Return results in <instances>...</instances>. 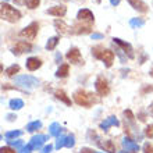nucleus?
Wrapping results in <instances>:
<instances>
[{
    "mask_svg": "<svg viewBox=\"0 0 153 153\" xmlns=\"http://www.w3.org/2000/svg\"><path fill=\"white\" fill-rule=\"evenodd\" d=\"M76 18L78 21H82V22H89V24H92L93 21H95V17H93L92 11L88 10V8H81L78 14H76Z\"/></svg>",
    "mask_w": 153,
    "mask_h": 153,
    "instance_id": "9",
    "label": "nucleus"
},
{
    "mask_svg": "<svg viewBox=\"0 0 153 153\" xmlns=\"http://www.w3.org/2000/svg\"><path fill=\"white\" fill-rule=\"evenodd\" d=\"M118 153H131V152H125V150H123V152H118Z\"/></svg>",
    "mask_w": 153,
    "mask_h": 153,
    "instance_id": "45",
    "label": "nucleus"
},
{
    "mask_svg": "<svg viewBox=\"0 0 153 153\" xmlns=\"http://www.w3.org/2000/svg\"><path fill=\"white\" fill-rule=\"evenodd\" d=\"M39 3H40V0H27V6L29 8H36L39 6Z\"/></svg>",
    "mask_w": 153,
    "mask_h": 153,
    "instance_id": "33",
    "label": "nucleus"
},
{
    "mask_svg": "<svg viewBox=\"0 0 153 153\" xmlns=\"http://www.w3.org/2000/svg\"><path fill=\"white\" fill-rule=\"evenodd\" d=\"M79 153H96L93 149H89V148H82V149L79 150Z\"/></svg>",
    "mask_w": 153,
    "mask_h": 153,
    "instance_id": "39",
    "label": "nucleus"
},
{
    "mask_svg": "<svg viewBox=\"0 0 153 153\" xmlns=\"http://www.w3.org/2000/svg\"><path fill=\"white\" fill-rule=\"evenodd\" d=\"M129 25L132 28H141V27L145 25V21H143V18H132V20L129 21Z\"/></svg>",
    "mask_w": 153,
    "mask_h": 153,
    "instance_id": "26",
    "label": "nucleus"
},
{
    "mask_svg": "<svg viewBox=\"0 0 153 153\" xmlns=\"http://www.w3.org/2000/svg\"><path fill=\"white\" fill-rule=\"evenodd\" d=\"M1 1H3V3H7V0H1Z\"/></svg>",
    "mask_w": 153,
    "mask_h": 153,
    "instance_id": "47",
    "label": "nucleus"
},
{
    "mask_svg": "<svg viewBox=\"0 0 153 153\" xmlns=\"http://www.w3.org/2000/svg\"><path fill=\"white\" fill-rule=\"evenodd\" d=\"M143 153H153V145L152 143L146 142L145 145H143Z\"/></svg>",
    "mask_w": 153,
    "mask_h": 153,
    "instance_id": "35",
    "label": "nucleus"
},
{
    "mask_svg": "<svg viewBox=\"0 0 153 153\" xmlns=\"http://www.w3.org/2000/svg\"><path fill=\"white\" fill-rule=\"evenodd\" d=\"M46 13L50 14V16H54V17H64L65 13H67V7H65V6H54V7L49 8Z\"/></svg>",
    "mask_w": 153,
    "mask_h": 153,
    "instance_id": "15",
    "label": "nucleus"
},
{
    "mask_svg": "<svg viewBox=\"0 0 153 153\" xmlns=\"http://www.w3.org/2000/svg\"><path fill=\"white\" fill-rule=\"evenodd\" d=\"M92 52L96 59H100V60L105 61L106 67H111V64H113V61H114V53L111 52V50H109V49H102L100 46H97V48L93 49Z\"/></svg>",
    "mask_w": 153,
    "mask_h": 153,
    "instance_id": "2",
    "label": "nucleus"
},
{
    "mask_svg": "<svg viewBox=\"0 0 153 153\" xmlns=\"http://www.w3.org/2000/svg\"><path fill=\"white\" fill-rule=\"evenodd\" d=\"M0 16L4 21L8 22H17L21 18V13L17 8L11 7L8 3H1L0 6Z\"/></svg>",
    "mask_w": 153,
    "mask_h": 153,
    "instance_id": "1",
    "label": "nucleus"
},
{
    "mask_svg": "<svg viewBox=\"0 0 153 153\" xmlns=\"http://www.w3.org/2000/svg\"><path fill=\"white\" fill-rule=\"evenodd\" d=\"M21 135V131H10V132L6 134V138H7L8 141H11V139H16Z\"/></svg>",
    "mask_w": 153,
    "mask_h": 153,
    "instance_id": "30",
    "label": "nucleus"
},
{
    "mask_svg": "<svg viewBox=\"0 0 153 153\" xmlns=\"http://www.w3.org/2000/svg\"><path fill=\"white\" fill-rule=\"evenodd\" d=\"M114 125L117 127V125H120V123H118V120H117L114 116H110V117H107L105 121L100 123V128L103 129V131H107L110 127H114Z\"/></svg>",
    "mask_w": 153,
    "mask_h": 153,
    "instance_id": "16",
    "label": "nucleus"
},
{
    "mask_svg": "<svg viewBox=\"0 0 153 153\" xmlns=\"http://www.w3.org/2000/svg\"><path fill=\"white\" fill-rule=\"evenodd\" d=\"M16 84L20 85L21 88L33 89L39 85V81L32 75H18V76H16Z\"/></svg>",
    "mask_w": 153,
    "mask_h": 153,
    "instance_id": "4",
    "label": "nucleus"
},
{
    "mask_svg": "<svg viewBox=\"0 0 153 153\" xmlns=\"http://www.w3.org/2000/svg\"><path fill=\"white\" fill-rule=\"evenodd\" d=\"M70 73V65L68 64H61L59 67V70L56 71V76L57 78H65Z\"/></svg>",
    "mask_w": 153,
    "mask_h": 153,
    "instance_id": "21",
    "label": "nucleus"
},
{
    "mask_svg": "<svg viewBox=\"0 0 153 153\" xmlns=\"http://www.w3.org/2000/svg\"><path fill=\"white\" fill-rule=\"evenodd\" d=\"M8 143H10V146H13V148H16L18 152H20L22 148H24V142L20 141V139H11V141H8Z\"/></svg>",
    "mask_w": 153,
    "mask_h": 153,
    "instance_id": "27",
    "label": "nucleus"
},
{
    "mask_svg": "<svg viewBox=\"0 0 153 153\" xmlns=\"http://www.w3.org/2000/svg\"><path fill=\"white\" fill-rule=\"evenodd\" d=\"M40 127H42V123H40V121H32V123H29V124L27 125V131H28V132H33V131L39 129Z\"/></svg>",
    "mask_w": 153,
    "mask_h": 153,
    "instance_id": "25",
    "label": "nucleus"
},
{
    "mask_svg": "<svg viewBox=\"0 0 153 153\" xmlns=\"http://www.w3.org/2000/svg\"><path fill=\"white\" fill-rule=\"evenodd\" d=\"M20 71V65L18 64H13V65H10L7 70H6V74H7L8 76H14L17 73Z\"/></svg>",
    "mask_w": 153,
    "mask_h": 153,
    "instance_id": "28",
    "label": "nucleus"
},
{
    "mask_svg": "<svg viewBox=\"0 0 153 153\" xmlns=\"http://www.w3.org/2000/svg\"><path fill=\"white\" fill-rule=\"evenodd\" d=\"M38 31H39V24L38 22H31L28 27H25L20 32V36L24 38V39H28V40H33L36 38Z\"/></svg>",
    "mask_w": 153,
    "mask_h": 153,
    "instance_id": "5",
    "label": "nucleus"
},
{
    "mask_svg": "<svg viewBox=\"0 0 153 153\" xmlns=\"http://www.w3.org/2000/svg\"><path fill=\"white\" fill-rule=\"evenodd\" d=\"M150 75H152V76H153V68H152V71H150Z\"/></svg>",
    "mask_w": 153,
    "mask_h": 153,
    "instance_id": "46",
    "label": "nucleus"
},
{
    "mask_svg": "<svg viewBox=\"0 0 153 153\" xmlns=\"http://www.w3.org/2000/svg\"><path fill=\"white\" fill-rule=\"evenodd\" d=\"M128 3L131 4V7L138 10L139 13H146L148 11V4L142 0H128Z\"/></svg>",
    "mask_w": 153,
    "mask_h": 153,
    "instance_id": "17",
    "label": "nucleus"
},
{
    "mask_svg": "<svg viewBox=\"0 0 153 153\" xmlns=\"http://www.w3.org/2000/svg\"><path fill=\"white\" fill-rule=\"evenodd\" d=\"M7 118H8V121H13L14 118H17V117H16V116H13V114H8Z\"/></svg>",
    "mask_w": 153,
    "mask_h": 153,
    "instance_id": "43",
    "label": "nucleus"
},
{
    "mask_svg": "<svg viewBox=\"0 0 153 153\" xmlns=\"http://www.w3.org/2000/svg\"><path fill=\"white\" fill-rule=\"evenodd\" d=\"M54 95H56V97L59 99V100H61L63 103H65L67 106H71V99H70V97L65 95L64 91H61V89H57L56 92H54Z\"/></svg>",
    "mask_w": 153,
    "mask_h": 153,
    "instance_id": "20",
    "label": "nucleus"
},
{
    "mask_svg": "<svg viewBox=\"0 0 153 153\" xmlns=\"http://www.w3.org/2000/svg\"><path fill=\"white\" fill-rule=\"evenodd\" d=\"M54 27H56L57 32L60 33V35H70L71 32H74L73 29L70 28L68 25L65 24L64 21H61V20H56V21H54Z\"/></svg>",
    "mask_w": 153,
    "mask_h": 153,
    "instance_id": "13",
    "label": "nucleus"
},
{
    "mask_svg": "<svg viewBox=\"0 0 153 153\" xmlns=\"http://www.w3.org/2000/svg\"><path fill=\"white\" fill-rule=\"evenodd\" d=\"M56 61H57V63H60V61H61V54H59V53L56 54Z\"/></svg>",
    "mask_w": 153,
    "mask_h": 153,
    "instance_id": "44",
    "label": "nucleus"
},
{
    "mask_svg": "<svg viewBox=\"0 0 153 153\" xmlns=\"http://www.w3.org/2000/svg\"><path fill=\"white\" fill-rule=\"evenodd\" d=\"M53 149V146L52 145H48V146H45L43 149H42V153H50Z\"/></svg>",
    "mask_w": 153,
    "mask_h": 153,
    "instance_id": "38",
    "label": "nucleus"
},
{
    "mask_svg": "<svg viewBox=\"0 0 153 153\" xmlns=\"http://www.w3.org/2000/svg\"><path fill=\"white\" fill-rule=\"evenodd\" d=\"M121 0H110V3H111V6H118L120 4Z\"/></svg>",
    "mask_w": 153,
    "mask_h": 153,
    "instance_id": "42",
    "label": "nucleus"
},
{
    "mask_svg": "<svg viewBox=\"0 0 153 153\" xmlns=\"http://www.w3.org/2000/svg\"><path fill=\"white\" fill-rule=\"evenodd\" d=\"M124 116H125V120H128L131 124H134V121H135V116L132 114L131 110H124Z\"/></svg>",
    "mask_w": 153,
    "mask_h": 153,
    "instance_id": "31",
    "label": "nucleus"
},
{
    "mask_svg": "<svg viewBox=\"0 0 153 153\" xmlns=\"http://www.w3.org/2000/svg\"><path fill=\"white\" fill-rule=\"evenodd\" d=\"M31 150H32V148H31L29 145H27V146H24V148L20 150V153H31Z\"/></svg>",
    "mask_w": 153,
    "mask_h": 153,
    "instance_id": "37",
    "label": "nucleus"
},
{
    "mask_svg": "<svg viewBox=\"0 0 153 153\" xmlns=\"http://www.w3.org/2000/svg\"><path fill=\"white\" fill-rule=\"evenodd\" d=\"M74 32L78 33V35H84V33H89L92 31V25L89 22H82V21H78L75 25H74Z\"/></svg>",
    "mask_w": 153,
    "mask_h": 153,
    "instance_id": "11",
    "label": "nucleus"
},
{
    "mask_svg": "<svg viewBox=\"0 0 153 153\" xmlns=\"http://www.w3.org/2000/svg\"><path fill=\"white\" fill-rule=\"evenodd\" d=\"M74 100L76 102V105L79 106H84V107H91V106L95 103V99H93V95L92 93H88L79 89L74 93Z\"/></svg>",
    "mask_w": 153,
    "mask_h": 153,
    "instance_id": "3",
    "label": "nucleus"
},
{
    "mask_svg": "<svg viewBox=\"0 0 153 153\" xmlns=\"http://www.w3.org/2000/svg\"><path fill=\"white\" fill-rule=\"evenodd\" d=\"M46 139H48L46 135H35V137H32V139L29 141L28 145L31 146L32 149H39V148H42V145H43L45 142H46Z\"/></svg>",
    "mask_w": 153,
    "mask_h": 153,
    "instance_id": "14",
    "label": "nucleus"
},
{
    "mask_svg": "<svg viewBox=\"0 0 153 153\" xmlns=\"http://www.w3.org/2000/svg\"><path fill=\"white\" fill-rule=\"evenodd\" d=\"M0 152L1 153H16V150L13 149V148H10V146H3V148L0 149Z\"/></svg>",
    "mask_w": 153,
    "mask_h": 153,
    "instance_id": "36",
    "label": "nucleus"
},
{
    "mask_svg": "<svg viewBox=\"0 0 153 153\" xmlns=\"http://www.w3.org/2000/svg\"><path fill=\"white\" fill-rule=\"evenodd\" d=\"M95 88H96L97 93L100 96H107L110 92V86H109V82L106 79L105 76H97L96 82H95Z\"/></svg>",
    "mask_w": 153,
    "mask_h": 153,
    "instance_id": "6",
    "label": "nucleus"
},
{
    "mask_svg": "<svg viewBox=\"0 0 153 153\" xmlns=\"http://www.w3.org/2000/svg\"><path fill=\"white\" fill-rule=\"evenodd\" d=\"M67 59H68L73 64H82L84 60H82V56H81V52L78 48H71L67 53Z\"/></svg>",
    "mask_w": 153,
    "mask_h": 153,
    "instance_id": "8",
    "label": "nucleus"
},
{
    "mask_svg": "<svg viewBox=\"0 0 153 153\" xmlns=\"http://www.w3.org/2000/svg\"><path fill=\"white\" fill-rule=\"evenodd\" d=\"M24 107V102L21 99H13L10 100V109L11 110H20Z\"/></svg>",
    "mask_w": 153,
    "mask_h": 153,
    "instance_id": "23",
    "label": "nucleus"
},
{
    "mask_svg": "<svg viewBox=\"0 0 153 153\" xmlns=\"http://www.w3.org/2000/svg\"><path fill=\"white\" fill-rule=\"evenodd\" d=\"M92 39H103L102 33H92Z\"/></svg>",
    "mask_w": 153,
    "mask_h": 153,
    "instance_id": "40",
    "label": "nucleus"
},
{
    "mask_svg": "<svg viewBox=\"0 0 153 153\" xmlns=\"http://www.w3.org/2000/svg\"><path fill=\"white\" fill-rule=\"evenodd\" d=\"M96 1H97V3H100V0H96Z\"/></svg>",
    "mask_w": 153,
    "mask_h": 153,
    "instance_id": "48",
    "label": "nucleus"
},
{
    "mask_svg": "<svg viewBox=\"0 0 153 153\" xmlns=\"http://www.w3.org/2000/svg\"><path fill=\"white\" fill-rule=\"evenodd\" d=\"M74 145H75V137L73 134H70V135H67V139H65V146L67 148H73Z\"/></svg>",
    "mask_w": 153,
    "mask_h": 153,
    "instance_id": "29",
    "label": "nucleus"
},
{
    "mask_svg": "<svg viewBox=\"0 0 153 153\" xmlns=\"http://www.w3.org/2000/svg\"><path fill=\"white\" fill-rule=\"evenodd\" d=\"M96 153H103V152H96Z\"/></svg>",
    "mask_w": 153,
    "mask_h": 153,
    "instance_id": "49",
    "label": "nucleus"
},
{
    "mask_svg": "<svg viewBox=\"0 0 153 153\" xmlns=\"http://www.w3.org/2000/svg\"><path fill=\"white\" fill-rule=\"evenodd\" d=\"M40 65H42V61L38 57H29L28 60H27V68L29 71H35V70L39 68Z\"/></svg>",
    "mask_w": 153,
    "mask_h": 153,
    "instance_id": "18",
    "label": "nucleus"
},
{
    "mask_svg": "<svg viewBox=\"0 0 153 153\" xmlns=\"http://www.w3.org/2000/svg\"><path fill=\"white\" fill-rule=\"evenodd\" d=\"M32 50V45L25 42V40H20L17 42L16 46L13 48V53L14 54H22V53H29Z\"/></svg>",
    "mask_w": 153,
    "mask_h": 153,
    "instance_id": "7",
    "label": "nucleus"
},
{
    "mask_svg": "<svg viewBox=\"0 0 153 153\" xmlns=\"http://www.w3.org/2000/svg\"><path fill=\"white\" fill-rule=\"evenodd\" d=\"M61 131H63V129H61L59 123H53V124H50V127H49V132H50V135H53V137H60Z\"/></svg>",
    "mask_w": 153,
    "mask_h": 153,
    "instance_id": "22",
    "label": "nucleus"
},
{
    "mask_svg": "<svg viewBox=\"0 0 153 153\" xmlns=\"http://www.w3.org/2000/svg\"><path fill=\"white\" fill-rule=\"evenodd\" d=\"M145 135L148 138H153V124L148 125V127L145 128Z\"/></svg>",
    "mask_w": 153,
    "mask_h": 153,
    "instance_id": "34",
    "label": "nucleus"
},
{
    "mask_svg": "<svg viewBox=\"0 0 153 153\" xmlns=\"http://www.w3.org/2000/svg\"><path fill=\"white\" fill-rule=\"evenodd\" d=\"M65 139H67V137H59V138H57V142H56V148H57V149H60V148L65 146Z\"/></svg>",
    "mask_w": 153,
    "mask_h": 153,
    "instance_id": "32",
    "label": "nucleus"
},
{
    "mask_svg": "<svg viewBox=\"0 0 153 153\" xmlns=\"http://www.w3.org/2000/svg\"><path fill=\"white\" fill-rule=\"evenodd\" d=\"M57 43H59V36H52L48 40V43H46V49H48V50H54Z\"/></svg>",
    "mask_w": 153,
    "mask_h": 153,
    "instance_id": "24",
    "label": "nucleus"
},
{
    "mask_svg": "<svg viewBox=\"0 0 153 153\" xmlns=\"http://www.w3.org/2000/svg\"><path fill=\"white\" fill-rule=\"evenodd\" d=\"M121 145H123L124 149H127V152L137 153L138 150H139V145H138L137 142H134L129 137H125L124 139H123V142H121Z\"/></svg>",
    "mask_w": 153,
    "mask_h": 153,
    "instance_id": "12",
    "label": "nucleus"
},
{
    "mask_svg": "<svg viewBox=\"0 0 153 153\" xmlns=\"http://www.w3.org/2000/svg\"><path fill=\"white\" fill-rule=\"evenodd\" d=\"M99 143V146H100L102 149L105 150V152L107 153H116V145L113 143V141H103V142H97Z\"/></svg>",
    "mask_w": 153,
    "mask_h": 153,
    "instance_id": "19",
    "label": "nucleus"
},
{
    "mask_svg": "<svg viewBox=\"0 0 153 153\" xmlns=\"http://www.w3.org/2000/svg\"><path fill=\"white\" fill-rule=\"evenodd\" d=\"M113 42L116 45H118V46L124 50L125 56H128L129 59H134V49H132V46H131V45L127 43V42H124V40L118 39V38H113Z\"/></svg>",
    "mask_w": 153,
    "mask_h": 153,
    "instance_id": "10",
    "label": "nucleus"
},
{
    "mask_svg": "<svg viewBox=\"0 0 153 153\" xmlns=\"http://www.w3.org/2000/svg\"><path fill=\"white\" fill-rule=\"evenodd\" d=\"M16 4H18V6H22V4L27 3V0H13Z\"/></svg>",
    "mask_w": 153,
    "mask_h": 153,
    "instance_id": "41",
    "label": "nucleus"
}]
</instances>
